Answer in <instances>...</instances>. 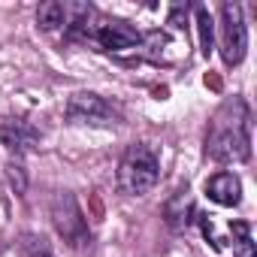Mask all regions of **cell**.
<instances>
[{"instance_id": "8fae6325", "label": "cell", "mask_w": 257, "mask_h": 257, "mask_svg": "<svg viewBox=\"0 0 257 257\" xmlns=\"http://www.w3.org/2000/svg\"><path fill=\"white\" fill-rule=\"evenodd\" d=\"M194 16H197V31H200V49H203V55L209 58V52H212V37H215L212 16H209L206 7H194Z\"/></svg>"}, {"instance_id": "ba28073f", "label": "cell", "mask_w": 257, "mask_h": 257, "mask_svg": "<svg viewBox=\"0 0 257 257\" xmlns=\"http://www.w3.org/2000/svg\"><path fill=\"white\" fill-rule=\"evenodd\" d=\"M206 197L218 206H239L242 200V182L233 173H215L206 182Z\"/></svg>"}, {"instance_id": "6da1fadb", "label": "cell", "mask_w": 257, "mask_h": 257, "mask_svg": "<svg viewBox=\"0 0 257 257\" xmlns=\"http://www.w3.org/2000/svg\"><path fill=\"white\" fill-rule=\"evenodd\" d=\"M206 155L218 164H239L251 155V112L242 97H230L209 121Z\"/></svg>"}, {"instance_id": "52a82bcc", "label": "cell", "mask_w": 257, "mask_h": 257, "mask_svg": "<svg viewBox=\"0 0 257 257\" xmlns=\"http://www.w3.org/2000/svg\"><path fill=\"white\" fill-rule=\"evenodd\" d=\"M40 143L37 127H31L28 121H0V146L13 155H25Z\"/></svg>"}, {"instance_id": "8992f818", "label": "cell", "mask_w": 257, "mask_h": 257, "mask_svg": "<svg viewBox=\"0 0 257 257\" xmlns=\"http://www.w3.org/2000/svg\"><path fill=\"white\" fill-rule=\"evenodd\" d=\"M88 40L97 43L103 52H124V49H137L143 37L134 25H127L121 19H97Z\"/></svg>"}, {"instance_id": "277c9868", "label": "cell", "mask_w": 257, "mask_h": 257, "mask_svg": "<svg viewBox=\"0 0 257 257\" xmlns=\"http://www.w3.org/2000/svg\"><path fill=\"white\" fill-rule=\"evenodd\" d=\"M52 221L58 227V233L70 242V245H85L88 242V221L76 203L73 194H58L52 203Z\"/></svg>"}, {"instance_id": "7a4b0ae2", "label": "cell", "mask_w": 257, "mask_h": 257, "mask_svg": "<svg viewBox=\"0 0 257 257\" xmlns=\"http://www.w3.org/2000/svg\"><path fill=\"white\" fill-rule=\"evenodd\" d=\"M158 176H161V161H158L152 146H146V143L127 146V152L121 155V164H118V188H121V194L143 197L158 185Z\"/></svg>"}, {"instance_id": "9c48e42d", "label": "cell", "mask_w": 257, "mask_h": 257, "mask_svg": "<svg viewBox=\"0 0 257 257\" xmlns=\"http://www.w3.org/2000/svg\"><path fill=\"white\" fill-rule=\"evenodd\" d=\"M37 22H40L43 31H61V28H67V4H58V0L40 4Z\"/></svg>"}, {"instance_id": "5b68a950", "label": "cell", "mask_w": 257, "mask_h": 257, "mask_svg": "<svg viewBox=\"0 0 257 257\" xmlns=\"http://www.w3.org/2000/svg\"><path fill=\"white\" fill-rule=\"evenodd\" d=\"M64 115L67 121L73 124H109L118 118V112L100 97V94H91V91H79L67 100L64 106Z\"/></svg>"}, {"instance_id": "30bf717a", "label": "cell", "mask_w": 257, "mask_h": 257, "mask_svg": "<svg viewBox=\"0 0 257 257\" xmlns=\"http://www.w3.org/2000/svg\"><path fill=\"white\" fill-rule=\"evenodd\" d=\"M233 233V257H254V242H251V227L245 221L230 224Z\"/></svg>"}, {"instance_id": "7c38bea8", "label": "cell", "mask_w": 257, "mask_h": 257, "mask_svg": "<svg viewBox=\"0 0 257 257\" xmlns=\"http://www.w3.org/2000/svg\"><path fill=\"white\" fill-rule=\"evenodd\" d=\"M22 257H55V251H52V245L43 236H25Z\"/></svg>"}, {"instance_id": "3957f363", "label": "cell", "mask_w": 257, "mask_h": 257, "mask_svg": "<svg viewBox=\"0 0 257 257\" xmlns=\"http://www.w3.org/2000/svg\"><path fill=\"white\" fill-rule=\"evenodd\" d=\"M218 43H221V58L227 67L242 64L245 49H248V31H245V19H242V7L236 4H221L218 10Z\"/></svg>"}]
</instances>
